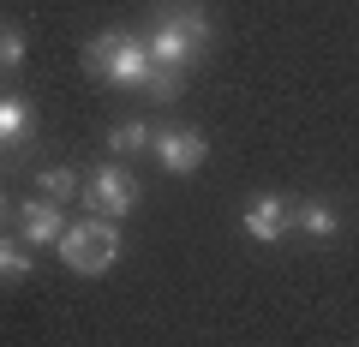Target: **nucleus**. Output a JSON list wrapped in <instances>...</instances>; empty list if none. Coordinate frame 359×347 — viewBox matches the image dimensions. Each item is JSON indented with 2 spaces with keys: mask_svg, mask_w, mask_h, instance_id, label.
Listing matches in <instances>:
<instances>
[{
  "mask_svg": "<svg viewBox=\"0 0 359 347\" xmlns=\"http://www.w3.org/2000/svg\"><path fill=\"white\" fill-rule=\"evenodd\" d=\"M84 72H96L102 84H120V90H144V78H150V48L144 36L132 30H96L84 42Z\"/></svg>",
  "mask_w": 359,
  "mask_h": 347,
  "instance_id": "1",
  "label": "nucleus"
},
{
  "mask_svg": "<svg viewBox=\"0 0 359 347\" xmlns=\"http://www.w3.org/2000/svg\"><path fill=\"white\" fill-rule=\"evenodd\" d=\"M60 264L72 275H108L114 270V257H120V228L114 222H102V216H90V222H66V233H60Z\"/></svg>",
  "mask_w": 359,
  "mask_h": 347,
  "instance_id": "2",
  "label": "nucleus"
},
{
  "mask_svg": "<svg viewBox=\"0 0 359 347\" xmlns=\"http://www.w3.org/2000/svg\"><path fill=\"white\" fill-rule=\"evenodd\" d=\"M84 210L90 216H102V222H120V216H132L138 210V180H132V168L126 162H102V168H90V180H84Z\"/></svg>",
  "mask_w": 359,
  "mask_h": 347,
  "instance_id": "3",
  "label": "nucleus"
},
{
  "mask_svg": "<svg viewBox=\"0 0 359 347\" xmlns=\"http://www.w3.org/2000/svg\"><path fill=\"white\" fill-rule=\"evenodd\" d=\"M144 48H150V66H168V72H192V66L204 60V42L180 25L168 6L150 13V36H144Z\"/></svg>",
  "mask_w": 359,
  "mask_h": 347,
  "instance_id": "4",
  "label": "nucleus"
},
{
  "mask_svg": "<svg viewBox=\"0 0 359 347\" xmlns=\"http://www.w3.org/2000/svg\"><path fill=\"white\" fill-rule=\"evenodd\" d=\"M150 150H156V162H162V174H180V180H186V174L204 168L210 144H204V132H198V126H162Z\"/></svg>",
  "mask_w": 359,
  "mask_h": 347,
  "instance_id": "5",
  "label": "nucleus"
},
{
  "mask_svg": "<svg viewBox=\"0 0 359 347\" xmlns=\"http://www.w3.org/2000/svg\"><path fill=\"white\" fill-rule=\"evenodd\" d=\"M13 216H18V240L30 252L36 245H60V233H66V204H54V198H25Z\"/></svg>",
  "mask_w": 359,
  "mask_h": 347,
  "instance_id": "6",
  "label": "nucleus"
},
{
  "mask_svg": "<svg viewBox=\"0 0 359 347\" xmlns=\"http://www.w3.org/2000/svg\"><path fill=\"white\" fill-rule=\"evenodd\" d=\"M240 228H245V240L276 245V240H287V233H294V204H287V198H252V204H245V216H240Z\"/></svg>",
  "mask_w": 359,
  "mask_h": 347,
  "instance_id": "7",
  "label": "nucleus"
},
{
  "mask_svg": "<svg viewBox=\"0 0 359 347\" xmlns=\"http://www.w3.org/2000/svg\"><path fill=\"white\" fill-rule=\"evenodd\" d=\"M84 192V174L78 168H66V162H48L36 174V198H54V204H72V198Z\"/></svg>",
  "mask_w": 359,
  "mask_h": 347,
  "instance_id": "8",
  "label": "nucleus"
},
{
  "mask_svg": "<svg viewBox=\"0 0 359 347\" xmlns=\"http://www.w3.org/2000/svg\"><path fill=\"white\" fill-rule=\"evenodd\" d=\"M30 270H36V252L25 240H13V233H0V287H18Z\"/></svg>",
  "mask_w": 359,
  "mask_h": 347,
  "instance_id": "9",
  "label": "nucleus"
},
{
  "mask_svg": "<svg viewBox=\"0 0 359 347\" xmlns=\"http://www.w3.org/2000/svg\"><path fill=\"white\" fill-rule=\"evenodd\" d=\"M294 233H306V240H335V233H341V216H335L330 204H294Z\"/></svg>",
  "mask_w": 359,
  "mask_h": 347,
  "instance_id": "10",
  "label": "nucleus"
},
{
  "mask_svg": "<svg viewBox=\"0 0 359 347\" xmlns=\"http://www.w3.org/2000/svg\"><path fill=\"white\" fill-rule=\"evenodd\" d=\"M150 144H156L150 120H114V132H108V150H114V162H120V156H138V150H150Z\"/></svg>",
  "mask_w": 359,
  "mask_h": 347,
  "instance_id": "11",
  "label": "nucleus"
},
{
  "mask_svg": "<svg viewBox=\"0 0 359 347\" xmlns=\"http://www.w3.org/2000/svg\"><path fill=\"white\" fill-rule=\"evenodd\" d=\"M30 138V108L18 96H0V150H18Z\"/></svg>",
  "mask_w": 359,
  "mask_h": 347,
  "instance_id": "12",
  "label": "nucleus"
},
{
  "mask_svg": "<svg viewBox=\"0 0 359 347\" xmlns=\"http://www.w3.org/2000/svg\"><path fill=\"white\" fill-rule=\"evenodd\" d=\"M162 6H168V13H174L180 25H186V30H192V36L204 42V48H210V36H216V25H210V13L198 6V0H162Z\"/></svg>",
  "mask_w": 359,
  "mask_h": 347,
  "instance_id": "13",
  "label": "nucleus"
},
{
  "mask_svg": "<svg viewBox=\"0 0 359 347\" xmlns=\"http://www.w3.org/2000/svg\"><path fill=\"white\" fill-rule=\"evenodd\" d=\"M180 90H186V72L150 66V78H144V96H150V102H180Z\"/></svg>",
  "mask_w": 359,
  "mask_h": 347,
  "instance_id": "14",
  "label": "nucleus"
},
{
  "mask_svg": "<svg viewBox=\"0 0 359 347\" xmlns=\"http://www.w3.org/2000/svg\"><path fill=\"white\" fill-rule=\"evenodd\" d=\"M18 66H25V30L0 25V72H18Z\"/></svg>",
  "mask_w": 359,
  "mask_h": 347,
  "instance_id": "15",
  "label": "nucleus"
},
{
  "mask_svg": "<svg viewBox=\"0 0 359 347\" xmlns=\"http://www.w3.org/2000/svg\"><path fill=\"white\" fill-rule=\"evenodd\" d=\"M13 210H18V204H13V198H6V192H0V222H6V216H13Z\"/></svg>",
  "mask_w": 359,
  "mask_h": 347,
  "instance_id": "16",
  "label": "nucleus"
}]
</instances>
